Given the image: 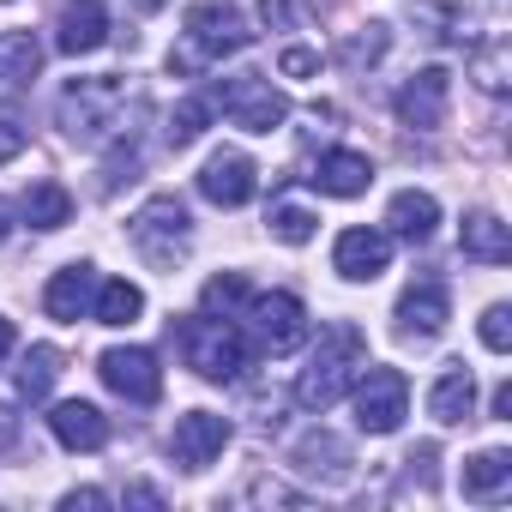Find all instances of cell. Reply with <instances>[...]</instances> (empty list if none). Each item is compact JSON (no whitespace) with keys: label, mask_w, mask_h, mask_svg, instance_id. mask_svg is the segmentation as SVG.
Returning <instances> with one entry per match:
<instances>
[{"label":"cell","mask_w":512,"mask_h":512,"mask_svg":"<svg viewBox=\"0 0 512 512\" xmlns=\"http://www.w3.org/2000/svg\"><path fill=\"white\" fill-rule=\"evenodd\" d=\"M362 368H368V338H362V326L332 320V326L320 332L314 362H308L302 380H296V404H302V410H332V404L350 392V380H356Z\"/></svg>","instance_id":"cell-1"},{"label":"cell","mask_w":512,"mask_h":512,"mask_svg":"<svg viewBox=\"0 0 512 512\" xmlns=\"http://www.w3.org/2000/svg\"><path fill=\"white\" fill-rule=\"evenodd\" d=\"M127 235H133V247L145 253L157 272H169L181 253H187V241H193V223H187V205H181L175 193H157V199H145V205L133 211Z\"/></svg>","instance_id":"cell-2"},{"label":"cell","mask_w":512,"mask_h":512,"mask_svg":"<svg viewBox=\"0 0 512 512\" xmlns=\"http://www.w3.org/2000/svg\"><path fill=\"white\" fill-rule=\"evenodd\" d=\"M181 356H187V368H193L199 380H235V374L247 368L241 332H235L229 320H217V314L181 320Z\"/></svg>","instance_id":"cell-3"},{"label":"cell","mask_w":512,"mask_h":512,"mask_svg":"<svg viewBox=\"0 0 512 512\" xmlns=\"http://www.w3.org/2000/svg\"><path fill=\"white\" fill-rule=\"evenodd\" d=\"M211 109H223L241 133H272V127H284V115H290L284 91H272L266 73H235V79H223V85L211 91Z\"/></svg>","instance_id":"cell-4"},{"label":"cell","mask_w":512,"mask_h":512,"mask_svg":"<svg viewBox=\"0 0 512 512\" xmlns=\"http://www.w3.org/2000/svg\"><path fill=\"white\" fill-rule=\"evenodd\" d=\"M121 103H127V79H73L61 97V127L73 139H97L115 127Z\"/></svg>","instance_id":"cell-5"},{"label":"cell","mask_w":512,"mask_h":512,"mask_svg":"<svg viewBox=\"0 0 512 512\" xmlns=\"http://www.w3.org/2000/svg\"><path fill=\"white\" fill-rule=\"evenodd\" d=\"M253 43L247 19L235 7H223V0H199V7L187 13V55L181 61H223V55H241Z\"/></svg>","instance_id":"cell-6"},{"label":"cell","mask_w":512,"mask_h":512,"mask_svg":"<svg viewBox=\"0 0 512 512\" xmlns=\"http://www.w3.org/2000/svg\"><path fill=\"white\" fill-rule=\"evenodd\" d=\"M410 416V380L404 368H362L356 380V422L368 434H392Z\"/></svg>","instance_id":"cell-7"},{"label":"cell","mask_w":512,"mask_h":512,"mask_svg":"<svg viewBox=\"0 0 512 512\" xmlns=\"http://www.w3.org/2000/svg\"><path fill=\"white\" fill-rule=\"evenodd\" d=\"M247 320H253V338H260V350H272V356H290L302 338H308V308L296 302V296H253L247 302Z\"/></svg>","instance_id":"cell-8"},{"label":"cell","mask_w":512,"mask_h":512,"mask_svg":"<svg viewBox=\"0 0 512 512\" xmlns=\"http://www.w3.org/2000/svg\"><path fill=\"white\" fill-rule=\"evenodd\" d=\"M97 374H103V386H109L115 398H127V404H157V392H163V368H157V356L139 350V344L103 350Z\"/></svg>","instance_id":"cell-9"},{"label":"cell","mask_w":512,"mask_h":512,"mask_svg":"<svg viewBox=\"0 0 512 512\" xmlns=\"http://www.w3.org/2000/svg\"><path fill=\"white\" fill-rule=\"evenodd\" d=\"M199 193H205L211 205L235 211V205H247L253 193H260V169H253V157H241V151H217V157L199 169Z\"/></svg>","instance_id":"cell-10"},{"label":"cell","mask_w":512,"mask_h":512,"mask_svg":"<svg viewBox=\"0 0 512 512\" xmlns=\"http://www.w3.org/2000/svg\"><path fill=\"white\" fill-rule=\"evenodd\" d=\"M103 43H109V7H103V0H61L55 49L61 55H97Z\"/></svg>","instance_id":"cell-11"},{"label":"cell","mask_w":512,"mask_h":512,"mask_svg":"<svg viewBox=\"0 0 512 512\" xmlns=\"http://www.w3.org/2000/svg\"><path fill=\"white\" fill-rule=\"evenodd\" d=\"M446 320H452V296H446V284H434V278H422V284H410L404 296H398V338H440L446 332Z\"/></svg>","instance_id":"cell-12"},{"label":"cell","mask_w":512,"mask_h":512,"mask_svg":"<svg viewBox=\"0 0 512 512\" xmlns=\"http://www.w3.org/2000/svg\"><path fill=\"white\" fill-rule=\"evenodd\" d=\"M446 97H452V73L446 67H428V73H416L398 91V121L416 127V133H434L446 121Z\"/></svg>","instance_id":"cell-13"},{"label":"cell","mask_w":512,"mask_h":512,"mask_svg":"<svg viewBox=\"0 0 512 512\" xmlns=\"http://www.w3.org/2000/svg\"><path fill=\"white\" fill-rule=\"evenodd\" d=\"M223 446H229V422L211 416V410H187V416L175 422V434H169V452H175V464H187V470H205Z\"/></svg>","instance_id":"cell-14"},{"label":"cell","mask_w":512,"mask_h":512,"mask_svg":"<svg viewBox=\"0 0 512 512\" xmlns=\"http://www.w3.org/2000/svg\"><path fill=\"white\" fill-rule=\"evenodd\" d=\"M332 266H338V278H350V284H374V278L392 266V241H386L380 229H344L338 247H332Z\"/></svg>","instance_id":"cell-15"},{"label":"cell","mask_w":512,"mask_h":512,"mask_svg":"<svg viewBox=\"0 0 512 512\" xmlns=\"http://www.w3.org/2000/svg\"><path fill=\"white\" fill-rule=\"evenodd\" d=\"M49 428H55V440H61L67 452H103V446H109V416H103L97 404H85V398L55 404V410H49Z\"/></svg>","instance_id":"cell-16"},{"label":"cell","mask_w":512,"mask_h":512,"mask_svg":"<svg viewBox=\"0 0 512 512\" xmlns=\"http://www.w3.org/2000/svg\"><path fill=\"white\" fill-rule=\"evenodd\" d=\"M320 193H332V199H356V193H368V181H374V163L362 157V151H326L320 163H314V175H308Z\"/></svg>","instance_id":"cell-17"},{"label":"cell","mask_w":512,"mask_h":512,"mask_svg":"<svg viewBox=\"0 0 512 512\" xmlns=\"http://www.w3.org/2000/svg\"><path fill=\"white\" fill-rule=\"evenodd\" d=\"M458 247H464V260H482V266H506L512 260V235L494 211H470L464 229H458Z\"/></svg>","instance_id":"cell-18"},{"label":"cell","mask_w":512,"mask_h":512,"mask_svg":"<svg viewBox=\"0 0 512 512\" xmlns=\"http://www.w3.org/2000/svg\"><path fill=\"white\" fill-rule=\"evenodd\" d=\"M470 410H476V380H470L464 362H452V368L434 380V392H428V416H434L440 428H458Z\"/></svg>","instance_id":"cell-19"},{"label":"cell","mask_w":512,"mask_h":512,"mask_svg":"<svg viewBox=\"0 0 512 512\" xmlns=\"http://www.w3.org/2000/svg\"><path fill=\"white\" fill-rule=\"evenodd\" d=\"M91 296H97V272H91V266H67V272L49 278L43 308H49V320H79V314L91 308Z\"/></svg>","instance_id":"cell-20"},{"label":"cell","mask_w":512,"mask_h":512,"mask_svg":"<svg viewBox=\"0 0 512 512\" xmlns=\"http://www.w3.org/2000/svg\"><path fill=\"white\" fill-rule=\"evenodd\" d=\"M458 488H464V500H500V494L512 488V452H500V446L476 452V458L464 464Z\"/></svg>","instance_id":"cell-21"},{"label":"cell","mask_w":512,"mask_h":512,"mask_svg":"<svg viewBox=\"0 0 512 512\" xmlns=\"http://www.w3.org/2000/svg\"><path fill=\"white\" fill-rule=\"evenodd\" d=\"M37 67H43V43L31 31H0V91L31 85Z\"/></svg>","instance_id":"cell-22"},{"label":"cell","mask_w":512,"mask_h":512,"mask_svg":"<svg viewBox=\"0 0 512 512\" xmlns=\"http://www.w3.org/2000/svg\"><path fill=\"white\" fill-rule=\"evenodd\" d=\"M386 223H392V235H404V241H428V235H434V223H440V205H434V193L404 187V193L392 199Z\"/></svg>","instance_id":"cell-23"},{"label":"cell","mask_w":512,"mask_h":512,"mask_svg":"<svg viewBox=\"0 0 512 512\" xmlns=\"http://www.w3.org/2000/svg\"><path fill=\"white\" fill-rule=\"evenodd\" d=\"M91 314H97V326H133V320L145 314V290L127 284V278H109V284H97Z\"/></svg>","instance_id":"cell-24"},{"label":"cell","mask_w":512,"mask_h":512,"mask_svg":"<svg viewBox=\"0 0 512 512\" xmlns=\"http://www.w3.org/2000/svg\"><path fill=\"white\" fill-rule=\"evenodd\" d=\"M55 380H61V350H55V344H37V350L25 356L19 380H13V398H19V404H37V398H49Z\"/></svg>","instance_id":"cell-25"},{"label":"cell","mask_w":512,"mask_h":512,"mask_svg":"<svg viewBox=\"0 0 512 512\" xmlns=\"http://www.w3.org/2000/svg\"><path fill=\"white\" fill-rule=\"evenodd\" d=\"M73 217V193L61 187V181H37L31 193H25V223L31 229H61Z\"/></svg>","instance_id":"cell-26"},{"label":"cell","mask_w":512,"mask_h":512,"mask_svg":"<svg viewBox=\"0 0 512 512\" xmlns=\"http://www.w3.org/2000/svg\"><path fill=\"white\" fill-rule=\"evenodd\" d=\"M296 458H302V470H326V476H344V440H332V434H308L302 446H296Z\"/></svg>","instance_id":"cell-27"},{"label":"cell","mask_w":512,"mask_h":512,"mask_svg":"<svg viewBox=\"0 0 512 512\" xmlns=\"http://www.w3.org/2000/svg\"><path fill=\"white\" fill-rule=\"evenodd\" d=\"M211 115H217V109H211V97H187V103L169 115V145H175V151H181V145H193V139L205 133V121H211Z\"/></svg>","instance_id":"cell-28"},{"label":"cell","mask_w":512,"mask_h":512,"mask_svg":"<svg viewBox=\"0 0 512 512\" xmlns=\"http://www.w3.org/2000/svg\"><path fill=\"white\" fill-rule=\"evenodd\" d=\"M272 235L290 241V247H302L314 235V211L308 205H272Z\"/></svg>","instance_id":"cell-29"},{"label":"cell","mask_w":512,"mask_h":512,"mask_svg":"<svg viewBox=\"0 0 512 512\" xmlns=\"http://www.w3.org/2000/svg\"><path fill=\"white\" fill-rule=\"evenodd\" d=\"M241 302H247V284H241V272H223V278H211V284H205V308H211V314L223 308V320H229Z\"/></svg>","instance_id":"cell-30"},{"label":"cell","mask_w":512,"mask_h":512,"mask_svg":"<svg viewBox=\"0 0 512 512\" xmlns=\"http://www.w3.org/2000/svg\"><path fill=\"white\" fill-rule=\"evenodd\" d=\"M386 43H392L386 25H368V37H350V43H344V61H350V67H368V61L386 55Z\"/></svg>","instance_id":"cell-31"},{"label":"cell","mask_w":512,"mask_h":512,"mask_svg":"<svg viewBox=\"0 0 512 512\" xmlns=\"http://www.w3.org/2000/svg\"><path fill=\"white\" fill-rule=\"evenodd\" d=\"M476 85L482 91H506V43H494L488 55H476Z\"/></svg>","instance_id":"cell-32"},{"label":"cell","mask_w":512,"mask_h":512,"mask_svg":"<svg viewBox=\"0 0 512 512\" xmlns=\"http://www.w3.org/2000/svg\"><path fill=\"white\" fill-rule=\"evenodd\" d=\"M482 344H488L494 356L512 350V314H506V308H488V314H482Z\"/></svg>","instance_id":"cell-33"},{"label":"cell","mask_w":512,"mask_h":512,"mask_svg":"<svg viewBox=\"0 0 512 512\" xmlns=\"http://www.w3.org/2000/svg\"><path fill=\"white\" fill-rule=\"evenodd\" d=\"M278 67H284L290 79H308V73L320 67V55H314V49H284V61H278Z\"/></svg>","instance_id":"cell-34"},{"label":"cell","mask_w":512,"mask_h":512,"mask_svg":"<svg viewBox=\"0 0 512 512\" xmlns=\"http://www.w3.org/2000/svg\"><path fill=\"white\" fill-rule=\"evenodd\" d=\"M488 410H494V422H512V386H506V380L494 386V398H488Z\"/></svg>","instance_id":"cell-35"},{"label":"cell","mask_w":512,"mask_h":512,"mask_svg":"<svg viewBox=\"0 0 512 512\" xmlns=\"http://www.w3.org/2000/svg\"><path fill=\"white\" fill-rule=\"evenodd\" d=\"M25 151V133H13V127H0V163H13Z\"/></svg>","instance_id":"cell-36"},{"label":"cell","mask_w":512,"mask_h":512,"mask_svg":"<svg viewBox=\"0 0 512 512\" xmlns=\"http://www.w3.org/2000/svg\"><path fill=\"white\" fill-rule=\"evenodd\" d=\"M67 506L79 512V506H109V494L103 488H79V494H67Z\"/></svg>","instance_id":"cell-37"},{"label":"cell","mask_w":512,"mask_h":512,"mask_svg":"<svg viewBox=\"0 0 512 512\" xmlns=\"http://www.w3.org/2000/svg\"><path fill=\"white\" fill-rule=\"evenodd\" d=\"M260 13H266L272 25H290V0H260Z\"/></svg>","instance_id":"cell-38"},{"label":"cell","mask_w":512,"mask_h":512,"mask_svg":"<svg viewBox=\"0 0 512 512\" xmlns=\"http://www.w3.org/2000/svg\"><path fill=\"white\" fill-rule=\"evenodd\" d=\"M7 235H13V205L0 199V241H7Z\"/></svg>","instance_id":"cell-39"},{"label":"cell","mask_w":512,"mask_h":512,"mask_svg":"<svg viewBox=\"0 0 512 512\" xmlns=\"http://www.w3.org/2000/svg\"><path fill=\"white\" fill-rule=\"evenodd\" d=\"M7 350H13V326L0 320V362H7Z\"/></svg>","instance_id":"cell-40"}]
</instances>
